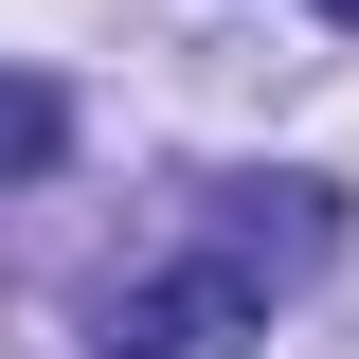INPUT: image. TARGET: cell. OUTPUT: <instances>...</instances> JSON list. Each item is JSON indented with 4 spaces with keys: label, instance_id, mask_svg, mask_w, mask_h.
I'll list each match as a JSON object with an SVG mask.
<instances>
[{
    "label": "cell",
    "instance_id": "1",
    "mask_svg": "<svg viewBox=\"0 0 359 359\" xmlns=\"http://www.w3.org/2000/svg\"><path fill=\"white\" fill-rule=\"evenodd\" d=\"M323 252H341V180H198V233L162 269H126L90 306V341L108 359H233Z\"/></svg>",
    "mask_w": 359,
    "mask_h": 359
},
{
    "label": "cell",
    "instance_id": "2",
    "mask_svg": "<svg viewBox=\"0 0 359 359\" xmlns=\"http://www.w3.org/2000/svg\"><path fill=\"white\" fill-rule=\"evenodd\" d=\"M72 162V90L54 72H0V180H54Z\"/></svg>",
    "mask_w": 359,
    "mask_h": 359
},
{
    "label": "cell",
    "instance_id": "3",
    "mask_svg": "<svg viewBox=\"0 0 359 359\" xmlns=\"http://www.w3.org/2000/svg\"><path fill=\"white\" fill-rule=\"evenodd\" d=\"M306 18H359V0H306Z\"/></svg>",
    "mask_w": 359,
    "mask_h": 359
}]
</instances>
